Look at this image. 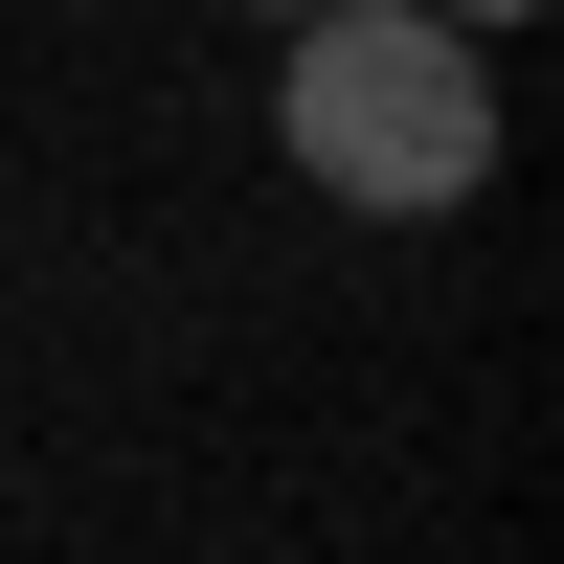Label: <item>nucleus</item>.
Masks as SVG:
<instances>
[{
  "label": "nucleus",
  "mask_w": 564,
  "mask_h": 564,
  "mask_svg": "<svg viewBox=\"0 0 564 564\" xmlns=\"http://www.w3.org/2000/svg\"><path fill=\"white\" fill-rule=\"evenodd\" d=\"M430 23H475V45H497V23H542V0H430Z\"/></svg>",
  "instance_id": "obj_2"
},
{
  "label": "nucleus",
  "mask_w": 564,
  "mask_h": 564,
  "mask_svg": "<svg viewBox=\"0 0 564 564\" xmlns=\"http://www.w3.org/2000/svg\"><path fill=\"white\" fill-rule=\"evenodd\" d=\"M271 135H294L316 204L430 226L497 181V45L430 23V0H294V68H271Z\"/></svg>",
  "instance_id": "obj_1"
},
{
  "label": "nucleus",
  "mask_w": 564,
  "mask_h": 564,
  "mask_svg": "<svg viewBox=\"0 0 564 564\" xmlns=\"http://www.w3.org/2000/svg\"><path fill=\"white\" fill-rule=\"evenodd\" d=\"M271 23H294V0H271Z\"/></svg>",
  "instance_id": "obj_3"
}]
</instances>
